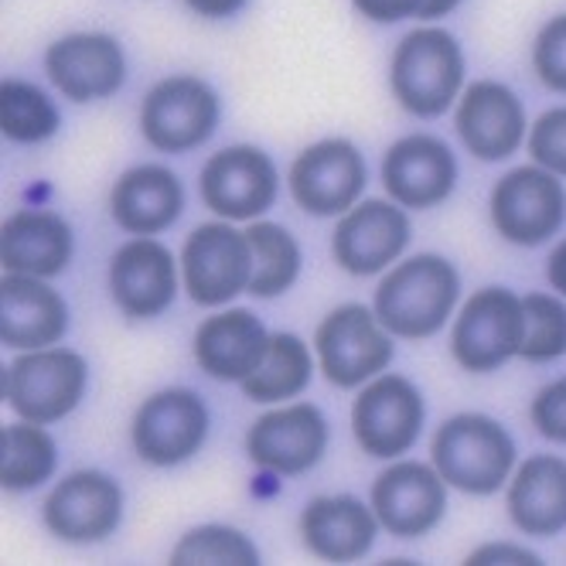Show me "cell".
I'll return each mask as SVG.
<instances>
[{
  "instance_id": "1",
  "label": "cell",
  "mask_w": 566,
  "mask_h": 566,
  "mask_svg": "<svg viewBox=\"0 0 566 566\" xmlns=\"http://www.w3.org/2000/svg\"><path fill=\"white\" fill-rule=\"evenodd\" d=\"M461 301V273L440 253H417L392 263L373 297L382 325L407 342H427L443 332Z\"/></svg>"
},
{
  "instance_id": "2",
  "label": "cell",
  "mask_w": 566,
  "mask_h": 566,
  "mask_svg": "<svg viewBox=\"0 0 566 566\" xmlns=\"http://www.w3.org/2000/svg\"><path fill=\"white\" fill-rule=\"evenodd\" d=\"M464 49L440 24H420L396 42L389 55V93L402 113L437 119L464 93Z\"/></svg>"
},
{
  "instance_id": "3",
  "label": "cell",
  "mask_w": 566,
  "mask_h": 566,
  "mask_svg": "<svg viewBox=\"0 0 566 566\" xmlns=\"http://www.w3.org/2000/svg\"><path fill=\"white\" fill-rule=\"evenodd\" d=\"M515 440L489 413H454L433 430L430 464L448 489L484 499L505 489L515 471Z\"/></svg>"
},
{
  "instance_id": "4",
  "label": "cell",
  "mask_w": 566,
  "mask_h": 566,
  "mask_svg": "<svg viewBox=\"0 0 566 566\" xmlns=\"http://www.w3.org/2000/svg\"><path fill=\"white\" fill-rule=\"evenodd\" d=\"M90 392V361L75 348L49 345L21 352L4 366V402L18 420L59 423L78 410Z\"/></svg>"
},
{
  "instance_id": "5",
  "label": "cell",
  "mask_w": 566,
  "mask_h": 566,
  "mask_svg": "<svg viewBox=\"0 0 566 566\" xmlns=\"http://www.w3.org/2000/svg\"><path fill=\"white\" fill-rule=\"evenodd\" d=\"M222 124V99L201 75H165L140 103V137L157 154H191Z\"/></svg>"
},
{
  "instance_id": "6",
  "label": "cell",
  "mask_w": 566,
  "mask_h": 566,
  "mask_svg": "<svg viewBox=\"0 0 566 566\" xmlns=\"http://www.w3.org/2000/svg\"><path fill=\"white\" fill-rule=\"evenodd\" d=\"M396 335L382 325L376 307L338 304L321 317L314 332L317 369L335 389H361L382 376L396 358Z\"/></svg>"
},
{
  "instance_id": "7",
  "label": "cell",
  "mask_w": 566,
  "mask_h": 566,
  "mask_svg": "<svg viewBox=\"0 0 566 566\" xmlns=\"http://www.w3.org/2000/svg\"><path fill=\"white\" fill-rule=\"evenodd\" d=\"M181 283L198 307H226L239 294H250L253 250L247 229L229 219L201 222L185 235Z\"/></svg>"
},
{
  "instance_id": "8",
  "label": "cell",
  "mask_w": 566,
  "mask_h": 566,
  "mask_svg": "<svg viewBox=\"0 0 566 566\" xmlns=\"http://www.w3.org/2000/svg\"><path fill=\"white\" fill-rule=\"evenodd\" d=\"M427 420V402L413 379L382 373L358 389L352 402V437L361 454L396 461L417 448Z\"/></svg>"
},
{
  "instance_id": "9",
  "label": "cell",
  "mask_w": 566,
  "mask_h": 566,
  "mask_svg": "<svg viewBox=\"0 0 566 566\" xmlns=\"http://www.w3.org/2000/svg\"><path fill=\"white\" fill-rule=\"evenodd\" d=\"M212 430V413L195 389L168 386L150 392L134 420L130 443L134 454L150 468H178L206 448Z\"/></svg>"
},
{
  "instance_id": "10",
  "label": "cell",
  "mask_w": 566,
  "mask_h": 566,
  "mask_svg": "<svg viewBox=\"0 0 566 566\" xmlns=\"http://www.w3.org/2000/svg\"><path fill=\"white\" fill-rule=\"evenodd\" d=\"M198 195L216 219L256 222L280 198V171L273 157L253 144H232L216 154L198 171Z\"/></svg>"
},
{
  "instance_id": "11",
  "label": "cell",
  "mask_w": 566,
  "mask_h": 566,
  "mask_svg": "<svg viewBox=\"0 0 566 566\" xmlns=\"http://www.w3.org/2000/svg\"><path fill=\"white\" fill-rule=\"evenodd\" d=\"M525 338V311L522 297L509 287H481L474 291L451 328V355L464 373L489 376L522 352Z\"/></svg>"
},
{
  "instance_id": "12",
  "label": "cell",
  "mask_w": 566,
  "mask_h": 566,
  "mask_svg": "<svg viewBox=\"0 0 566 566\" xmlns=\"http://www.w3.org/2000/svg\"><path fill=\"white\" fill-rule=\"evenodd\" d=\"M369 185V168L361 150L345 137H325L304 147L287 171V188L297 209L314 219L345 216L361 201Z\"/></svg>"
},
{
  "instance_id": "13",
  "label": "cell",
  "mask_w": 566,
  "mask_h": 566,
  "mask_svg": "<svg viewBox=\"0 0 566 566\" xmlns=\"http://www.w3.org/2000/svg\"><path fill=\"white\" fill-rule=\"evenodd\" d=\"M124 489L119 481L99 468L72 471L49 492L42 505L45 530L72 546H96L116 536L124 525Z\"/></svg>"
},
{
  "instance_id": "14",
  "label": "cell",
  "mask_w": 566,
  "mask_h": 566,
  "mask_svg": "<svg viewBox=\"0 0 566 566\" xmlns=\"http://www.w3.org/2000/svg\"><path fill=\"white\" fill-rule=\"evenodd\" d=\"M247 458L276 474L297 478L321 464L332 443L328 417L314 402H276L247 430Z\"/></svg>"
},
{
  "instance_id": "15",
  "label": "cell",
  "mask_w": 566,
  "mask_h": 566,
  "mask_svg": "<svg viewBox=\"0 0 566 566\" xmlns=\"http://www.w3.org/2000/svg\"><path fill=\"white\" fill-rule=\"evenodd\" d=\"M495 232L512 247H539L566 222V188L559 175L522 165L502 175L489 198Z\"/></svg>"
},
{
  "instance_id": "16",
  "label": "cell",
  "mask_w": 566,
  "mask_h": 566,
  "mask_svg": "<svg viewBox=\"0 0 566 566\" xmlns=\"http://www.w3.org/2000/svg\"><path fill=\"white\" fill-rule=\"evenodd\" d=\"M369 505L396 539H423L448 515V481L427 461L396 458L373 481Z\"/></svg>"
},
{
  "instance_id": "17",
  "label": "cell",
  "mask_w": 566,
  "mask_h": 566,
  "mask_svg": "<svg viewBox=\"0 0 566 566\" xmlns=\"http://www.w3.org/2000/svg\"><path fill=\"white\" fill-rule=\"evenodd\" d=\"M109 297L130 321H154L175 301L181 283V260L154 235H134L116 247L106 270Z\"/></svg>"
},
{
  "instance_id": "18",
  "label": "cell",
  "mask_w": 566,
  "mask_h": 566,
  "mask_svg": "<svg viewBox=\"0 0 566 566\" xmlns=\"http://www.w3.org/2000/svg\"><path fill=\"white\" fill-rule=\"evenodd\" d=\"M410 209L392 198H361L338 216L332 235V260L348 276H379L402 260L410 247Z\"/></svg>"
},
{
  "instance_id": "19",
  "label": "cell",
  "mask_w": 566,
  "mask_h": 566,
  "mask_svg": "<svg viewBox=\"0 0 566 566\" xmlns=\"http://www.w3.org/2000/svg\"><path fill=\"white\" fill-rule=\"evenodd\" d=\"M49 83L72 103H99L124 90L127 83V52L119 38L106 31H72L45 49Z\"/></svg>"
},
{
  "instance_id": "20",
  "label": "cell",
  "mask_w": 566,
  "mask_h": 566,
  "mask_svg": "<svg viewBox=\"0 0 566 566\" xmlns=\"http://www.w3.org/2000/svg\"><path fill=\"white\" fill-rule=\"evenodd\" d=\"M382 188L410 212L443 206L461 178L454 150L433 134H407L386 147L379 165Z\"/></svg>"
},
{
  "instance_id": "21",
  "label": "cell",
  "mask_w": 566,
  "mask_h": 566,
  "mask_svg": "<svg viewBox=\"0 0 566 566\" xmlns=\"http://www.w3.org/2000/svg\"><path fill=\"white\" fill-rule=\"evenodd\" d=\"M454 130L464 150L484 165L509 160L530 137V119L518 93L499 78H478L464 86L461 99L454 103Z\"/></svg>"
},
{
  "instance_id": "22",
  "label": "cell",
  "mask_w": 566,
  "mask_h": 566,
  "mask_svg": "<svg viewBox=\"0 0 566 566\" xmlns=\"http://www.w3.org/2000/svg\"><path fill=\"white\" fill-rule=\"evenodd\" d=\"M69 335V304L45 276L4 273L0 280V342L14 352L59 345Z\"/></svg>"
},
{
  "instance_id": "23",
  "label": "cell",
  "mask_w": 566,
  "mask_h": 566,
  "mask_svg": "<svg viewBox=\"0 0 566 566\" xmlns=\"http://www.w3.org/2000/svg\"><path fill=\"white\" fill-rule=\"evenodd\" d=\"M297 530L311 556L325 563H358L373 553L382 525L373 505L355 495H317L301 509Z\"/></svg>"
},
{
  "instance_id": "24",
  "label": "cell",
  "mask_w": 566,
  "mask_h": 566,
  "mask_svg": "<svg viewBox=\"0 0 566 566\" xmlns=\"http://www.w3.org/2000/svg\"><path fill=\"white\" fill-rule=\"evenodd\" d=\"M266 345L270 332L250 307H226L198 325L191 338V355L209 379L242 382L256 373Z\"/></svg>"
},
{
  "instance_id": "25",
  "label": "cell",
  "mask_w": 566,
  "mask_h": 566,
  "mask_svg": "<svg viewBox=\"0 0 566 566\" xmlns=\"http://www.w3.org/2000/svg\"><path fill=\"white\" fill-rule=\"evenodd\" d=\"M75 253V232L69 219L49 209H18L0 226V263L4 273L59 276Z\"/></svg>"
},
{
  "instance_id": "26",
  "label": "cell",
  "mask_w": 566,
  "mask_h": 566,
  "mask_svg": "<svg viewBox=\"0 0 566 566\" xmlns=\"http://www.w3.org/2000/svg\"><path fill=\"white\" fill-rule=\"evenodd\" d=\"M185 212V185L165 165H137L113 181L109 216L130 235L168 232Z\"/></svg>"
},
{
  "instance_id": "27",
  "label": "cell",
  "mask_w": 566,
  "mask_h": 566,
  "mask_svg": "<svg viewBox=\"0 0 566 566\" xmlns=\"http://www.w3.org/2000/svg\"><path fill=\"white\" fill-rule=\"evenodd\" d=\"M505 509L518 533L549 539L566 530V461L556 454L525 458L505 492Z\"/></svg>"
},
{
  "instance_id": "28",
  "label": "cell",
  "mask_w": 566,
  "mask_h": 566,
  "mask_svg": "<svg viewBox=\"0 0 566 566\" xmlns=\"http://www.w3.org/2000/svg\"><path fill=\"white\" fill-rule=\"evenodd\" d=\"M314 352L307 342L294 332H273L266 355L256 366L250 379H242V396L263 402V407H276V402H291L301 392H307L314 379Z\"/></svg>"
},
{
  "instance_id": "29",
  "label": "cell",
  "mask_w": 566,
  "mask_h": 566,
  "mask_svg": "<svg viewBox=\"0 0 566 566\" xmlns=\"http://www.w3.org/2000/svg\"><path fill=\"white\" fill-rule=\"evenodd\" d=\"M59 471V443L45 423L18 420L0 430V484L4 492H34Z\"/></svg>"
},
{
  "instance_id": "30",
  "label": "cell",
  "mask_w": 566,
  "mask_h": 566,
  "mask_svg": "<svg viewBox=\"0 0 566 566\" xmlns=\"http://www.w3.org/2000/svg\"><path fill=\"white\" fill-rule=\"evenodd\" d=\"M247 235H250V250H253L250 294L260 301L283 297L301 280V270H304V250H301L297 235L287 226L266 222V219L250 222Z\"/></svg>"
},
{
  "instance_id": "31",
  "label": "cell",
  "mask_w": 566,
  "mask_h": 566,
  "mask_svg": "<svg viewBox=\"0 0 566 566\" xmlns=\"http://www.w3.org/2000/svg\"><path fill=\"white\" fill-rule=\"evenodd\" d=\"M62 113L55 99L28 83V78H4L0 83V134L11 144H45L59 134Z\"/></svg>"
},
{
  "instance_id": "32",
  "label": "cell",
  "mask_w": 566,
  "mask_h": 566,
  "mask_svg": "<svg viewBox=\"0 0 566 566\" xmlns=\"http://www.w3.org/2000/svg\"><path fill=\"white\" fill-rule=\"evenodd\" d=\"M171 563L175 566H195V563H206V566H256L260 563V549L256 543L235 530V525H222V522H206V525H195L188 530L175 549H171Z\"/></svg>"
},
{
  "instance_id": "33",
  "label": "cell",
  "mask_w": 566,
  "mask_h": 566,
  "mask_svg": "<svg viewBox=\"0 0 566 566\" xmlns=\"http://www.w3.org/2000/svg\"><path fill=\"white\" fill-rule=\"evenodd\" d=\"M525 338L518 358L543 366V361H556L566 355V304L556 294H525Z\"/></svg>"
},
{
  "instance_id": "34",
  "label": "cell",
  "mask_w": 566,
  "mask_h": 566,
  "mask_svg": "<svg viewBox=\"0 0 566 566\" xmlns=\"http://www.w3.org/2000/svg\"><path fill=\"white\" fill-rule=\"evenodd\" d=\"M533 72L549 93L566 96V11L539 28L533 42Z\"/></svg>"
},
{
  "instance_id": "35",
  "label": "cell",
  "mask_w": 566,
  "mask_h": 566,
  "mask_svg": "<svg viewBox=\"0 0 566 566\" xmlns=\"http://www.w3.org/2000/svg\"><path fill=\"white\" fill-rule=\"evenodd\" d=\"M530 157L533 165L566 178V106H553L546 109L536 124L530 127Z\"/></svg>"
},
{
  "instance_id": "36",
  "label": "cell",
  "mask_w": 566,
  "mask_h": 566,
  "mask_svg": "<svg viewBox=\"0 0 566 566\" xmlns=\"http://www.w3.org/2000/svg\"><path fill=\"white\" fill-rule=\"evenodd\" d=\"M530 423L539 437L566 443V376L546 382L530 402Z\"/></svg>"
},
{
  "instance_id": "37",
  "label": "cell",
  "mask_w": 566,
  "mask_h": 566,
  "mask_svg": "<svg viewBox=\"0 0 566 566\" xmlns=\"http://www.w3.org/2000/svg\"><path fill=\"white\" fill-rule=\"evenodd\" d=\"M352 8L373 24H399L420 18L427 0H352Z\"/></svg>"
},
{
  "instance_id": "38",
  "label": "cell",
  "mask_w": 566,
  "mask_h": 566,
  "mask_svg": "<svg viewBox=\"0 0 566 566\" xmlns=\"http://www.w3.org/2000/svg\"><path fill=\"white\" fill-rule=\"evenodd\" d=\"M468 563L474 566H489V563H525V566H539V553L515 546V543H484L474 553H468Z\"/></svg>"
},
{
  "instance_id": "39",
  "label": "cell",
  "mask_w": 566,
  "mask_h": 566,
  "mask_svg": "<svg viewBox=\"0 0 566 566\" xmlns=\"http://www.w3.org/2000/svg\"><path fill=\"white\" fill-rule=\"evenodd\" d=\"M250 0H185V8L198 18L206 21H226V18H235L242 8H247Z\"/></svg>"
},
{
  "instance_id": "40",
  "label": "cell",
  "mask_w": 566,
  "mask_h": 566,
  "mask_svg": "<svg viewBox=\"0 0 566 566\" xmlns=\"http://www.w3.org/2000/svg\"><path fill=\"white\" fill-rule=\"evenodd\" d=\"M546 280L559 297H566V239H559L546 256Z\"/></svg>"
},
{
  "instance_id": "41",
  "label": "cell",
  "mask_w": 566,
  "mask_h": 566,
  "mask_svg": "<svg viewBox=\"0 0 566 566\" xmlns=\"http://www.w3.org/2000/svg\"><path fill=\"white\" fill-rule=\"evenodd\" d=\"M464 4V0H427V8H423V14H420V21H440V18H448V14H454L458 8Z\"/></svg>"
}]
</instances>
